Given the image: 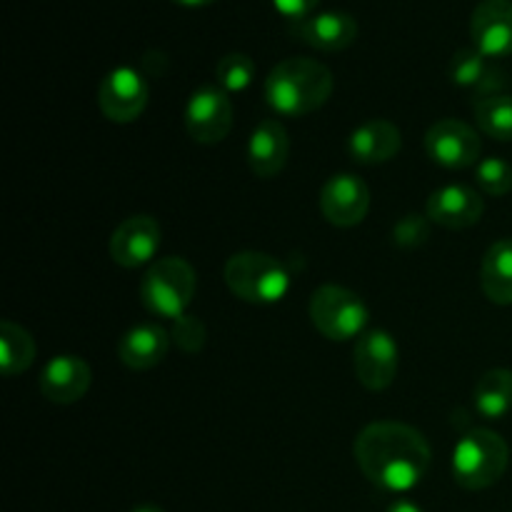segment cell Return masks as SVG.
Wrapping results in <instances>:
<instances>
[{
    "label": "cell",
    "mask_w": 512,
    "mask_h": 512,
    "mask_svg": "<svg viewBox=\"0 0 512 512\" xmlns=\"http://www.w3.org/2000/svg\"><path fill=\"white\" fill-rule=\"evenodd\" d=\"M360 473L385 493H410L423 483L433 463L425 435L398 420L365 425L353 445Z\"/></svg>",
    "instance_id": "obj_1"
},
{
    "label": "cell",
    "mask_w": 512,
    "mask_h": 512,
    "mask_svg": "<svg viewBox=\"0 0 512 512\" xmlns=\"http://www.w3.org/2000/svg\"><path fill=\"white\" fill-rule=\"evenodd\" d=\"M333 73L313 58H288L265 78V100L285 118H303L323 108L333 95Z\"/></svg>",
    "instance_id": "obj_2"
},
{
    "label": "cell",
    "mask_w": 512,
    "mask_h": 512,
    "mask_svg": "<svg viewBox=\"0 0 512 512\" xmlns=\"http://www.w3.org/2000/svg\"><path fill=\"white\" fill-rule=\"evenodd\" d=\"M223 278L235 298L255 305L280 303L290 290L288 268L260 250L230 255L223 268Z\"/></svg>",
    "instance_id": "obj_3"
},
{
    "label": "cell",
    "mask_w": 512,
    "mask_h": 512,
    "mask_svg": "<svg viewBox=\"0 0 512 512\" xmlns=\"http://www.w3.org/2000/svg\"><path fill=\"white\" fill-rule=\"evenodd\" d=\"M195 288H198V278H195L193 265L185 258L170 255V258L150 263L148 273L140 283V303L158 318L178 320L188 315Z\"/></svg>",
    "instance_id": "obj_4"
},
{
    "label": "cell",
    "mask_w": 512,
    "mask_h": 512,
    "mask_svg": "<svg viewBox=\"0 0 512 512\" xmlns=\"http://www.w3.org/2000/svg\"><path fill=\"white\" fill-rule=\"evenodd\" d=\"M508 463L510 448L495 430H470L453 450V478L465 490H485L503 478Z\"/></svg>",
    "instance_id": "obj_5"
},
{
    "label": "cell",
    "mask_w": 512,
    "mask_h": 512,
    "mask_svg": "<svg viewBox=\"0 0 512 512\" xmlns=\"http://www.w3.org/2000/svg\"><path fill=\"white\" fill-rule=\"evenodd\" d=\"M368 305L358 293L343 285H320L310 298V320L328 340H353L365 333Z\"/></svg>",
    "instance_id": "obj_6"
},
{
    "label": "cell",
    "mask_w": 512,
    "mask_h": 512,
    "mask_svg": "<svg viewBox=\"0 0 512 512\" xmlns=\"http://www.w3.org/2000/svg\"><path fill=\"white\" fill-rule=\"evenodd\" d=\"M185 130L200 145H218L233 130V103L220 85H203L185 105Z\"/></svg>",
    "instance_id": "obj_7"
},
{
    "label": "cell",
    "mask_w": 512,
    "mask_h": 512,
    "mask_svg": "<svg viewBox=\"0 0 512 512\" xmlns=\"http://www.w3.org/2000/svg\"><path fill=\"white\" fill-rule=\"evenodd\" d=\"M355 375L373 393L388 390L400 368V348L388 330H365L353 350Z\"/></svg>",
    "instance_id": "obj_8"
},
{
    "label": "cell",
    "mask_w": 512,
    "mask_h": 512,
    "mask_svg": "<svg viewBox=\"0 0 512 512\" xmlns=\"http://www.w3.org/2000/svg\"><path fill=\"white\" fill-rule=\"evenodd\" d=\"M425 150L435 165H443L448 170H463L480 163L483 143H480L478 130L470 128L468 123L445 118L430 125V130L425 133Z\"/></svg>",
    "instance_id": "obj_9"
},
{
    "label": "cell",
    "mask_w": 512,
    "mask_h": 512,
    "mask_svg": "<svg viewBox=\"0 0 512 512\" xmlns=\"http://www.w3.org/2000/svg\"><path fill=\"white\" fill-rule=\"evenodd\" d=\"M148 83L130 65L113 68L98 85V108L110 123H133L148 105Z\"/></svg>",
    "instance_id": "obj_10"
},
{
    "label": "cell",
    "mask_w": 512,
    "mask_h": 512,
    "mask_svg": "<svg viewBox=\"0 0 512 512\" xmlns=\"http://www.w3.org/2000/svg\"><path fill=\"white\" fill-rule=\"evenodd\" d=\"M320 213L335 228H355L368 218L370 190L353 173H340L320 188Z\"/></svg>",
    "instance_id": "obj_11"
},
{
    "label": "cell",
    "mask_w": 512,
    "mask_h": 512,
    "mask_svg": "<svg viewBox=\"0 0 512 512\" xmlns=\"http://www.w3.org/2000/svg\"><path fill=\"white\" fill-rule=\"evenodd\" d=\"M160 243H163V228L150 215H133L115 228L110 238V258L120 268H140V265L155 263Z\"/></svg>",
    "instance_id": "obj_12"
},
{
    "label": "cell",
    "mask_w": 512,
    "mask_h": 512,
    "mask_svg": "<svg viewBox=\"0 0 512 512\" xmlns=\"http://www.w3.org/2000/svg\"><path fill=\"white\" fill-rule=\"evenodd\" d=\"M448 75L453 85L473 95L475 103L493 98V95H503L510 83L508 75L493 63V58L483 55L478 48H460L450 60Z\"/></svg>",
    "instance_id": "obj_13"
},
{
    "label": "cell",
    "mask_w": 512,
    "mask_h": 512,
    "mask_svg": "<svg viewBox=\"0 0 512 512\" xmlns=\"http://www.w3.org/2000/svg\"><path fill=\"white\" fill-rule=\"evenodd\" d=\"M473 48L488 58L512 55V0H483L470 18Z\"/></svg>",
    "instance_id": "obj_14"
},
{
    "label": "cell",
    "mask_w": 512,
    "mask_h": 512,
    "mask_svg": "<svg viewBox=\"0 0 512 512\" xmlns=\"http://www.w3.org/2000/svg\"><path fill=\"white\" fill-rule=\"evenodd\" d=\"M485 213V203L478 190L468 185H445L430 193L425 203V215L430 223L448 230H465L480 223Z\"/></svg>",
    "instance_id": "obj_15"
},
{
    "label": "cell",
    "mask_w": 512,
    "mask_h": 512,
    "mask_svg": "<svg viewBox=\"0 0 512 512\" xmlns=\"http://www.w3.org/2000/svg\"><path fill=\"white\" fill-rule=\"evenodd\" d=\"M93 383L90 365L78 355H55L40 373V393L55 405H73L85 398Z\"/></svg>",
    "instance_id": "obj_16"
},
{
    "label": "cell",
    "mask_w": 512,
    "mask_h": 512,
    "mask_svg": "<svg viewBox=\"0 0 512 512\" xmlns=\"http://www.w3.org/2000/svg\"><path fill=\"white\" fill-rule=\"evenodd\" d=\"M293 38L300 43L310 45L323 53H338V50L350 48L358 38V23L353 15L338 13V10H328V13L308 15L303 20H295L290 25Z\"/></svg>",
    "instance_id": "obj_17"
},
{
    "label": "cell",
    "mask_w": 512,
    "mask_h": 512,
    "mask_svg": "<svg viewBox=\"0 0 512 512\" xmlns=\"http://www.w3.org/2000/svg\"><path fill=\"white\" fill-rule=\"evenodd\" d=\"M290 155L288 130L280 120L268 118L255 125L248 140V165L258 178H273L285 168Z\"/></svg>",
    "instance_id": "obj_18"
},
{
    "label": "cell",
    "mask_w": 512,
    "mask_h": 512,
    "mask_svg": "<svg viewBox=\"0 0 512 512\" xmlns=\"http://www.w3.org/2000/svg\"><path fill=\"white\" fill-rule=\"evenodd\" d=\"M400 148H403V135H400L398 125L383 118L368 120L355 128L348 140L350 158L363 165L388 163L400 153Z\"/></svg>",
    "instance_id": "obj_19"
},
{
    "label": "cell",
    "mask_w": 512,
    "mask_h": 512,
    "mask_svg": "<svg viewBox=\"0 0 512 512\" xmlns=\"http://www.w3.org/2000/svg\"><path fill=\"white\" fill-rule=\"evenodd\" d=\"M170 333L160 323H140L130 328L118 343V358L130 370H150L165 360Z\"/></svg>",
    "instance_id": "obj_20"
},
{
    "label": "cell",
    "mask_w": 512,
    "mask_h": 512,
    "mask_svg": "<svg viewBox=\"0 0 512 512\" xmlns=\"http://www.w3.org/2000/svg\"><path fill=\"white\" fill-rule=\"evenodd\" d=\"M480 288L495 305H512V238L493 243L480 263Z\"/></svg>",
    "instance_id": "obj_21"
},
{
    "label": "cell",
    "mask_w": 512,
    "mask_h": 512,
    "mask_svg": "<svg viewBox=\"0 0 512 512\" xmlns=\"http://www.w3.org/2000/svg\"><path fill=\"white\" fill-rule=\"evenodd\" d=\"M475 410L485 420H503L512 410V370L493 368L475 385Z\"/></svg>",
    "instance_id": "obj_22"
},
{
    "label": "cell",
    "mask_w": 512,
    "mask_h": 512,
    "mask_svg": "<svg viewBox=\"0 0 512 512\" xmlns=\"http://www.w3.org/2000/svg\"><path fill=\"white\" fill-rule=\"evenodd\" d=\"M35 363V340L23 325L13 320L0 323V368L5 378L25 373Z\"/></svg>",
    "instance_id": "obj_23"
},
{
    "label": "cell",
    "mask_w": 512,
    "mask_h": 512,
    "mask_svg": "<svg viewBox=\"0 0 512 512\" xmlns=\"http://www.w3.org/2000/svg\"><path fill=\"white\" fill-rule=\"evenodd\" d=\"M475 123L490 138L512 140V95H493L475 103Z\"/></svg>",
    "instance_id": "obj_24"
},
{
    "label": "cell",
    "mask_w": 512,
    "mask_h": 512,
    "mask_svg": "<svg viewBox=\"0 0 512 512\" xmlns=\"http://www.w3.org/2000/svg\"><path fill=\"white\" fill-rule=\"evenodd\" d=\"M215 75H218V85L225 93H243L253 85L255 63L245 53H228L220 58Z\"/></svg>",
    "instance_id": "obj_25"
},
{
    "label": "cell",
    "mask_w": 512,
    "mask_h": 512,
    "mask_svg": "<svg viewBox=\"0 0 512 512\" xmlns=\"http://www.w3.org/2000/svg\"><path fill=\"white\" fill-rule=\"evenodd\" d=\"M475 183L485 195L503 198L512 190V165L503 158H485L475 165Z\"/></svg>",
    "instance_id": "obj_26"
},
{
    "label": "cell",
    "mask_w": 512,
    "mask_h": 512,
    "mask_svg": "<svg viewBox=\"0 0 512 512\" xmlns=\"http://www.w3.org/2000/svg\"><path fill=\"white\" fill-rule=\"evenodd\" d=\"M175 328L170 333V338L178 343V348H183L185 353H198L205 343V325L200 323L193 315H183V318L173 320Z\"/></svg>",
    "instance_id": "obj_27"
},
{
    "label": "cell",
    "mask_w": 512,
    "mask_h": 512,
    "mask_svg": "<svg viewBox=\"0 0 512 512\" xmlns=\"http://www.w3.org/2000/svg\"><path fill=\"white\" fill-rule=\"evenodd\" d=\"M425 238H428V223L420 220L418 215H408L403 223L395 225V240L403 248H413V245L425 243Z\"/></svg>",
    "instance_id": "obj_28"
},
{
    "label": "cell",
    "mask_w": 512,
    "mask_h": 512,
    "mask_svg": "<svg viewBox=\"0 0 512 512\" xmlns=\"http://www.w3.org/2000/svg\"><path fill=\"white\" fill-rule=\"evenodd\" d=\"M320 0H273V5L278 8V13H283L290 20H303L308 18L310 10L318 5Z\"/></svg>",
    "instance_id": "obj_29"
},
{
    "label": "cell",
    "mask_w": 512,
    "mask_h": 512,
    "mask_svg": "<svg viewBox=\"0 0 512 512\" xmlns=\"http://www.w3.org/2000/svg\"><path fill=\"white\" fill-rule=\"evenodd\" d=\"M385 512H425V510L420 508V505L410 503V500H395V503L390 505V508Z\"/></svg>",
    "instance_id": "obj_30"
},
{
    "label": "cell",
    "mask_w": 512,
    "mask_h": 512,
    "mask_svg": "<svg viewBox=\"0 0 512 512\" xmlns=\"http://www.w3.org/2000/svg\"><path fill=\"white\" fill-rule=\"evenodd\" d=\"M173 3L183 5V8H205V5L215 3V0H173Z\"/></svg>",
    "instance_id": "obj_31"
},
{
    "label": "cell",
    "mask_w": 512,
    "mask_h": 512,
    "mask_svg": "<svg viewBox=\"0 0 512 512\" xmlns=\"http://www.w3.org/2000/svg\"><path fill=\"white\" fill-rule=\"evenodd\" d=\"M130 512H165V510L158 508V505H138V508H133Z\"/></svg>",
    "instance_id": "obj_32"
}]
</instances>
